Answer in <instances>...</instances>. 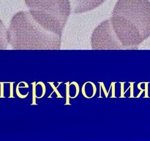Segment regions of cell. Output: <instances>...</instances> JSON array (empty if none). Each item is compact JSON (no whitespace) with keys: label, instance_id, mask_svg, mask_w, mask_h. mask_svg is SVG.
<instances>
[{"label":"cell","instance_id":"obj_1","mask_svg":"<svg viewBox=\"0 0 150 141\" xmlns=\"http://www.w3.org/2000/svg\"><path fill=\"white\" fill-rule=\"evenodd\" d=\"M111 19L122 43L127 49L136 48L150 36V1L118 0Z\"/></svg>","mask_w":150,"mask_h":141},{"label":"cell","instance_id":"obj_2","mask_svg":"<svg viewBox=\"0 0 150 141\" xmlns=\"http://www.w3.org/2000/svg\"><path fill=\"white\" fill-rule=\"evenodd\" d=\"M7 33L13 49H59L61 46L62 36L44 28L29 11L16 13Z\"/></svg>","mask_w":150,"mask_h":141},{"label":"cell","instance_id":"obj_3","mask_svg":"<svg viewBox=\"0 0 150 141\" xmlns=\"http://www.w3.org/2000/svg\"><path fill=\"white\" fill-rule=\"evenodd\" d=\"M29 13L44 28L62 36L71 11L70 0H24Z\"/></svg>","mask_w":150,"mask_h":141},{"label":"cell","instance_id":"obj_4","mask_svg":"<svg viewBox=\"0 0 150 141\" xmlns=\"http://www.w3.org/2000/svg\"><path fill=\"white\" fill-rule=\"evenodd\" d=\"M92 49H127L119 40L111 19H107L100 24L93 31L91 37Z\"/></svg>","mask_w":150,"mask_h":141},{"label":"cell","instance_id":"obj_5","mask_svg":"<svg viewBox=\"0 0 150 141\" xmlns=\"http://www.w3.org/2000/svg\"><path fill=\"white\" fill-rule=\"evenodd\" d=\"M105 0H70L72 12L75 14L90 11L99 7Z\"/></svg>","mask_w":150,"mask_h":141},{"label":"cell","instance_id":"obj_6","mask_svg":"<svg viewBox=\"0 0 150 141\" xmlns=\"http://www.w3.org/2000/svg\"><path fill=\"white\" fill-rule=\"evenodd\" d=\"M8 43L7 29L2 21L0 19V49H6Z\"/></svg>","mask_w":150,"mask_h":141}]
</instances>
